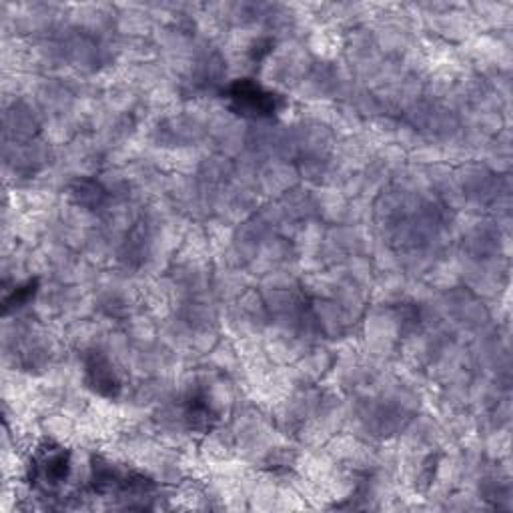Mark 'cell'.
Instances as JSON below:
<instances>
[{"mask_svg":"<svg viewBox=\"0 0 513 513\" xmlns=\"http://www.w3.org/2000/svg\"><path fill=\"white\" fill-rule=\"evenodd\" d=\"M32 293H35V285H32V283L24 285V287H20V289H16L11 299L6 301V305H14V307H16V305H22L24 301L28 299V297H30Z\"/></svg>","mask_w":513,"mask_h":513,"instance_id":"cell-4","label":"cell"},{"mask_svg":"<svg viewBox=\"0 0 513 513\" xmlns=\"http://www.w3.org/2000/svg\"><path fill=\"white\" fill-rule=\"evenodd\" d=\"M231 101L235 102L237 110L243 115H273L277 110V96L273 93L263 91L259 85H255L253 80H237L235 85L229 88Z\"/></svg>","mask_w":513,"mask_h":513,"instance_id":"cell-1","label":"cell"},{"mask_svg":"<svg viewBox=\"0 0 513 513\" xmlns=\"http://www.w3.org/2000/svg\"><path fill=\"white\" fill-rule=\"evenodd\" d=\"M88 379H91L93 387L99 389L102 395H115L118 389V381L109 363L101 357H94L91 363H88Z\"/></svg>","mask_w":513,"mask_h":513,"instance_id":"cell-3","label":"cell"},{"mask_svg":"<svg viewBox=\"0 0 513 513\" xmlns=\"http://www.w3.org/2000/svg\"><path fill=\"white\" fill-rule=\"evenodd\" d=\"M32 469H35V476H32L35 484L45 489L59 487L69 476V453L64 449H43L35 460Z\"/></svg>","mask_w":513,"mask_h":513,"instance_id":"cell-2","label":"cell"}]
</instances>
